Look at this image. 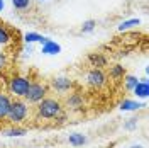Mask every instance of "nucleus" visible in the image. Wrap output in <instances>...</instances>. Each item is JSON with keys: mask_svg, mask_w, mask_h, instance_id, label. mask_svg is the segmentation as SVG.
<instances>
[{"mask_svg": "<svg viewBox=\"0 0 149 148\" xmlns=\"http://www.w3.org/2000/svg\"><path fill=\"white\" fill-rule=\"evenodd\" d=\"M63 111H65L63 109V104L58 101V99H54V97L42 99L36 107L37 118H41V119H56Z\"/></svg>", "mask_w": 149, "mask_h": 148, "instance_id": "1", "label": "nucleus"}, {"mask_svg": "<svg viewBox=\"0 0 149 148\" xmlns=\"http://www.w3.org/2000/svg\"><path fill=\"white\" fill-rule=\"evenodd\" d=\"M29 106L26 101L22 99H14L12 104H10V109H9V114H7V121H9L12 126H17L20 123L29 118Z\"/></svg>", "mask_w": 149, "mask_h": 148, "instance_id": "2", "label": "nucleus"}, {"mask_svg": "<svg viewBox=\"0 0 149 148\" xmlns=\"http://www.w3.org/2000/svg\"><path fill=\"white\" fill-rule=\"evenodd\" d=\"M29 85H31V78L24 77V75H14V77H10L9 82H7L9 92L14 97H17V99H22L27 94Z\"/></svg>", "mask_w": 149, "mask_h": 148, "instance_id": "3", "label": "nucleus"}, {"mask_svg": "<svg viewBox=\"0 0 149 148\" xmlns=\"http://www.w3.org/2000/svg\"><path fill=\"white\" fill-rule=\"evenodd\" d=\"M46 97H47V85L46 83H41V82H31L27 94L24 95V99L29 104H39Z\"/></svg>", "mask_w": 149, "mask_h": 148, "instance_id": "4", "label": "nucleus"}, {"mask_svg": "<svg viewBox=\"0 0 149 148\" xmlns=\"http://www.w3.org/2000/svg\"><path fill=\"white\" fill-rule=\"evenodd\" d=\"M107 73L103 72L102 68H90L86 73V83L93 87V89H102L107 85Z\"/></svg>", "mask_w": 149, "mask_h": 148, "instance_id": "5", "label": "nucleus"}, {"mask_svg": "<svg viewBox=\"0 0 149 148\" xmlns=\"http://www.w3.org/2000/svg\"><path fill=\"white\" fill-rule=\"evenodd\" d=\"M51 87L54 89L56 92L65 94V92H70L73 89V82L68 77H56V78L51 80Z\"/></svg>", "mask_w": 149, "mask_h": 148, "instance_id": "6", "label": "nucleus"}, {"mask_svg": "<svg viewBox=\"0 0 149 148\" xmlns=\"http://www.w3.org/2000/svg\"><path fill=\"white\" fill-rule=\"evenodd\" d=\"M10 104H12L10 95L0 90V121H5V119H7V114H9Z\"/></svg>", "mask_w": 149, "mask_h": 148, "instance_id": "7", "label": "nucleus"}, {"mask_svg": "<svg viewBox=\"0 0 149 148\" xmlns=\"http://www.w3.org/2000/svg\"><path fill=\"white\" fill-rule=\"evenodd\" d=\"M86 60H88V63L93 66V68H102L103 66H107V58L102 55V53H90V55L86 56Z\"/></svg>", "mask_w": 149, "mask_h": 148, "instance_id": "8", "label": "nucleus"}, {"mask_svg": "<svg viewBox=\"0 0 149 148\" xmlns=\"http://www.w3.org/2000/svg\"><path fill=\"white\" fill-rule=\"evenodd\" d=\"M41 53H44V55H49V56H54V55H59L61 53V46L53 41V39H49L47 43L44 44H41Z\"/></svg>", "mask_w": 149, "mask_h": 148, "instance_id": "9", "label": "nucleus"}, {"mask_svg": "<svg viewBox=\"0 0 149 148\" xmlns=\"http://www.w3.org/2000/svg\"><path fill=\"white\" fill-rule=\"evenodd\" d=\"M141 107H144V104L139 101H134V99H124L119 104L120 111H139Z\"/></svg>", "mask_w": 149, "mask_h": 148, "instance_id": "10", "label": "nucleus"}, {"mask_svg": "<svg viewBox=\"0 0 149 148\" xmlns=\"http://www.w3.org/2000/svg\"><path fill=\"white\" fill-rule=\"evenodd\" d=\"M132 92L136 94V97H139V99H146V97L149 95V83H148V78H142V80H139V83L136 85V89H134Z\"/></svg>", "mask_w": 149, "mask_h": 148, "instance_id": "11", "label": "nucleus"}, {"mask_svg": "<svg viewBox=\"0 0 149 148\" xmlns=\"http://www.w3.org/2000/svg\"><path fill=\"white\" fill-rule=\"evenodd\" d=\"M66 106L68 107H73V109H78L83 106V95L80 92H74V94H70L68 99H66Z\"/></svg>", "mask_w": 149, "mask_h": 148, "instance_id": "12", "label": "nucleus"}, {"mask_svg": "<svg viewBox=\"0 0 149 148\" xmlns=\"http://www.w3.org/2000/svg\"><path fill=\"white\" fill-rule=\"evenodd\" d=\"M109 73H110V78H112V80H115V82L122 80V78L127 75V73H125V66L119 65V63H117V65H112Z\"/></svg>", "mask_w": 149, "mask_h": 148, "instance_id": "13", "label": "nucleus"}, {"mask_svg": "<svg viewBox=\"0 0 149 148\" xmlns=\"http://www.w3.org/2000/svg\"><path fill=\"white\" fill-rule=\"evenodd\" d=\"M86 141H88V140H86V136H85L83 133H71V135L68 136V143H70L71 147H83Z\"/></svg>", "mask_w": 149, "mask_h": 148, "instance_id": "14", "label": "nucleus"}, {"mask_svg": "<svg viewBox=\"0 0 149 148\" xmlns=\"http://www.w3.org/2000/svg\"><path fill=\"white\" fill-rule=\"evenodd\" d=\"M136 26H141V19H127V20H122L120 24L117 26V29L120 31V32H124V31H130V29H134Z\"/></svg>", "mask_w": 149, "mask_h": 148, "instance_id": "15", "label": "nucleus"}, {"mask_svg": "<svg viewBox=\"0 0 149 148\" xmlns=\"http://www.w3.org/2000/svg\"><path fill=\"white\" fill-rule=\"evenodd\" d=\"M24 135H27V130H26V128H20V126H12V128L3 131V136H9V138L24 136Z\"/></svg>", "mask_w": 149, "mask_h": 148, "instance_id": "16", "label": "nucleus"}, {"mask_svg": "<svg viewBox=\"0 0 149 148\" xmlns=\"http://www.w3.org/2000/svg\"><path fill=\"white\" fill-rule=\"evenodd\" d=\"M122 80H124V87H125L127 90H134L136 85L139 83V78H137L136 75H125Z\"/></svg>", "mask_w": 149, "mask_h": 148, "instance_id": "17", "label": "nucleus"}, {"mask_svg": "<svg viewBox=\"0 0 149 148\" xmlns=\"http://www.w3.org/2000/svg\"><path fill=\"white\" fill-rule=\"evenodd\" d=\"M10 41H12V36H10L9 29L0 26V44L2 46H7V44H10Z\"/></svg>", "mask_w": 149, "mask_h": 148, "instance_id": "18", "label": "nucleus"}, {"mask_svg": "<svg viewBox=\"0 0 149 148\" xmlns=\"http://www.w3.org/2000/svg\"><path fill=\"white\" fill-rule=\"evenodd\" d=\"M42 39V36L39 32H26L24 34V43L26 44H34V43H39Z\"/></svg>", "mask_w": 149, "mask_h": 148, "instance_id": "19", "label": "nucleus"}, {"mask_svg": "<svg viewBox=\"0 0 149 148\" xmlns=\"http://www.w3.org/2000/svg\"><path fill=\"white\" fill-rule=\"evenodd\" d=\"M31 0H12V7L15 10H27L31 7Z\"/></svg>", "mask_w": 149, "mask_h": 148, "instance_id": "20", "label": "nucleus"}, {"mask_svg": "<svg viewBox=\"0 0 149 148\" xmlns=\"http://www.w3.org/2000/svg\"><path fill=\"white\" fill-rule=\"evenodd\" d=\"M95 26H97V20H93V19H88V20H85V22H83V26H81V32H83V34L93 32Z\"/></svg>", "mask_w": 149, "mask_h": 148, "instance_id": "21", "label": "nucleus"}, {"mask_svg": "<svg viewBox=\"0 0 149 148\" xmlns=\"http://www.w3.org/2000/svg\"><path fill=\"white\" fill-rule=\"evenodd\" d=\"M136 128H137V119H136V118H132V119H127L125 123H124V130L134 131Z\"/></svg>", "mask_w": 149, "mask_h": 148, "instance_id": "22", "label": "nucleus"}, {"mask_svg": "<svg viewBox=\"0 0 149 148\" xmlns=\"http://www.w3.org/2000/svg\"><path fill=\"white\" fill-rule=\"evenodd\" d=\"M66 119H68V116H66V112L65 111H63V112H61V114H59V116H58V118H56V123H58V124H63V123H65V121Z\"/></svg>", "mask_w": 149, "mask_h": 148, "instance_id": "23", "label": "nucleus"}, {"mask_svg": "<svg viewBox=\"0 0 149 148\" xmlns=\"http://www.w3.org/2000/svg\"><path fill=\"white\" fill-rule=\"evenodd\" d=\"M7 65V60H5V55L3 53H0V70H3Z\"/></svg>", "mask_w": 149, "mask_h": 148, "instance_id": "24", "label": "nucleus"}, {"mask_svg": "<svg viewBox=\"0 0 149 148\" xmlns=\"http://www.w3.org/2000/svg\"><path fill=\"white\" fill-rule=\"evenodd\" d=\"M32 51H34V49H32V44H26V46H24V55L26 56H31L32 55Z\"/></svg>", "mask_w": 149, "mask_h": 148, "instance_id": "25", "label": "nucleus"}, {"mask_svg": "<svg viewBox=\"0 0 149 148\" xmlns=\"http://www.w3.org/2000/svg\"><path fill=\"white\" fill-rule=\"evenodd\" d=\"M5 9V0H0V12Z\"/></svg>", "mask_w": 149, "mask_h": 148, "instance_id": "26", "label": "nucleus"}, {"mask_svg": "<svg viewBox=\"0 0 149 148\" xmlns=\"http://www.w3.org/2000/svg\"><path fill=\"white\" fill-rule=\"evenodd\" d=\"M129 148H144L142 145H132V147H129Z\"/></svg>", "mask_w": 149, "mask_h": 148, "instance_id": "27", "label": "nucleus"}, {"mask_svg": "<svg viewBox=\"0 0 149 148\" xmlns=\"http://www.w3.org/2000/svg\"><path fill=\"white\" fill-rule=\"evenodd\" d=\"M37 2H46V0H37Z\"/></svg>", "mask_w": 149, "mask_h": 148, "instance_id": "28", "label": "nucleus"}]
</instances>
